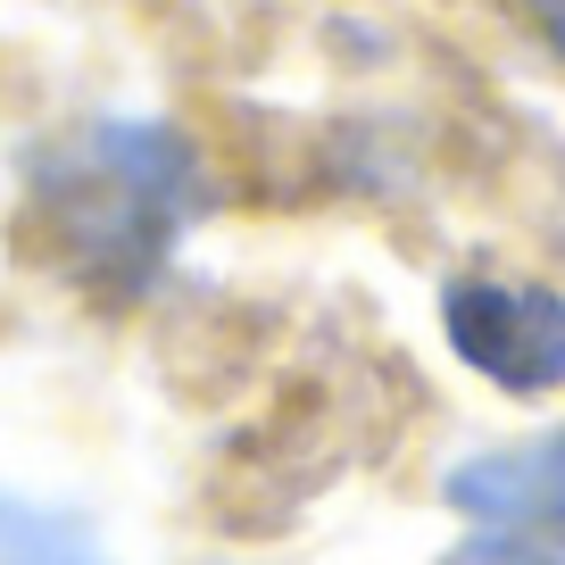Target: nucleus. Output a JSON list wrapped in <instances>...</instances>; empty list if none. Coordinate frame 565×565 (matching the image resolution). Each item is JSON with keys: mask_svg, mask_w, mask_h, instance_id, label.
Masks as SVG:
<instances>
[{"mask_svg": "<svg viewBox=\"0 0 565 565\" xmlns=\"http://www.w3.org/2000/svg\"><path fill=\"white\" fill-rule=\"evenodd\" d=\"M183 209H192V150L159 125H92L84 141H67L58 167H42V216L67 242V266L100 291L150 275Z\"/></svg>", "mask_w": 565, "mask_h": 565, "instance_id": "f257e3e1", "label": "nucleus"}, {"mask_svg": "<svg viewBox=\"0 0 565 565\" xmlns=\"http://www.w3.org/2000/svg\"><path fill=\"white\" fill-rule=\"evenodd\" d=\"M441 324L449 350L475 374H491L499 391H557L565 383V300L541 282H491L466 275L441 291Z\"/></svg>", "mask_w": 565, "mask_h": 565, "instance_id": "f03ea898", "label": "nucleus"}, {"mask_svg": "<svg viewBox=\"0 0 565 565\" xmlns=\"http://www.w3.org/2000/svg\"><path fill=\"white\" fill-rule=\"evenodd\" d=\"M449 508L475 524H565V424L541 441L449 466Z\"/></svg>", "mask_w": 565, "mask_h": 565, "instance_id": "7ed1b4c3", "label": "nucleus"}, {"mask_svg": "<svg viewBox=\"0 0 565 565\" xmlns=\"http://www.w3.org/2000/svg\"><path fill=\"white\" fill-rule=\"evenodd\" d=\"M0 565H108V557L92 548V532L75 524V515L0 499Z\"/></svg>", "mask_w": 565, "mask_h": 565, "instance_id": "20e7f679", "label": "nucleus"}, {"mask_svg": "<svg viewBox=\"0 0 565 565\" xmlns=\"http://www.w3.org/2000/svg\"><path fill=\"white\" fill-rule=\"evenodd\" d=\"M441 565H565V524H491L458 541Z\"/></svg>", "mask_w": 565, "mask_h": 565, "instance_id": "39448f33", "label": "nucleus"}, {"mask_svg": "<svg viewBox=\"0 0 565 565\" xmlns=\"http://www.w3.org/2000/svg\"><path fill=\"white\" fill-rule=\"evenodd\" d=\"M532 9V25H541L548 42H557V58H565V0H524Z\"/></svg>", "mask_w": 565, "mask_h": 565, "instance_id": "423d86ee", "label": "nucleus"}]
</instances>
